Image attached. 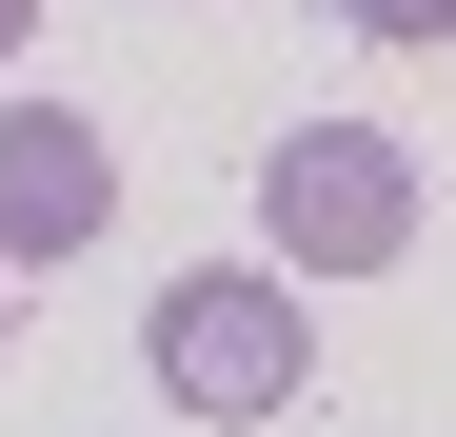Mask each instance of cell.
<instances>
[{
  "mask_svg": "<svg viewBox=\"0 0 456 437\" xmlns=\"http://www.w3.org/2000/svg\"><path fill=\"white\" fill-rule=\"evenodd\" d=\"M357 40H456V0H338Z\"/></svg>",
  "mask_w": 456,
  "mask_h": 437,
  "instance_id": "277c9868",
  "label": "cell"
},
{
  "mask_svg": "<svg viewBox=\"0 0 456 437\" xmlns=\"http://www.w3.org/2000/svg\"><path fill=\"white\" fill-rule=\"evenodd\" d=\"M159 398L179 417H297V278L278 259H199V278H159Z\"/></svg>",
  "mask_w": 456,
  "mask_h": 437,
  "instance_id": "7a4b0ae2",
  "label": "cell"
},
{
  "mask_svg": "<svg viewBox=\"0 0 456 437\" xmlns=\"http://www.w3.org/2000/svg\"><path fill=\"white\" fill-rule=\"evenodd\" d=\"M258 239L278 278H377V259H417V160L377 120H297L278 160H258Z\"/></svg>",
  "mask_w": 456,
  "mask_h": 437,
  "instance_id": "6da1fadb",
  "label": "cell"
},
{
  "mask_svg": "<svg viewBox=\"0 0 456 437\" xmlns=\"http://www.w3.org/2000/svg\"><path fill=\"white\" fill-rule=\"evenodd\" d=\"M119 218V139L80 100H0V259H100Z\"/></svg>",
  "mask_w": 456,
  "mask_h": 437,
  "instance_id": "3957f363",
  "label": "cell"
},
{
  "mask_svg": "<svg viewBox=\"0 0 456 437\" xmlns=\"http://www.w3.org/2000/svg\"><path fill=\"white\" fill-rule=\"evenodd\" d=\"M20 21H40V0H0V60H20Z\"/></svg>",
  "mask_w": 456,
  "mask_h": 437,
  "instance_id": "5b68a950",
  "label": "cell"
}]
</instances>
